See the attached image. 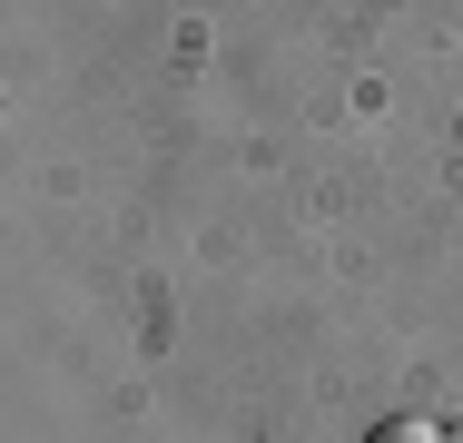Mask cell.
I'll return each mask as SVG.
<instances>
[{
	"mask_svg": "<svg viewBox=\"0 0 463 443\" xmlns=\"http://www.w3.org/2000/svg\"><path fill=\"white\" fill-rule=\"evenodd\" d=\"M374 443H454V434L424 424V414H394V424H374Z\"/></svg>",
	"mask_w": 463,
	"mask_h": 443,
	"instance_id": "1",
	"label": "cell"
}]
</instances>
